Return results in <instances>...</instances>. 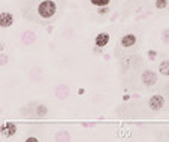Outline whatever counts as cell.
I'll return each instance as SVG.
<instances>
[{"instance_id": "6da1fadb", "label": "cell", "mask_w": 169, "mask_h": 142, "mask_svg": "<svg viewBox=\"0 0 169 142\" xmlns=\"http://www.w3.org/2000/svg\"><path fill=\"white\" fill-rule=\"evenodd\" d=\"M38 14H39V17L43 18V20H50L56 15V12H57V5H56V2L54 0H42L39 5H38Z\"/></svg>"}, {"instance_id": "7a4b0ae2", "label": "cell", "mask_w": 169, "mask_h": 142, "mask_svg": "<svg viewBox=\"0 0 169 142\" xmlns=\"http://www.w3.org/2000/svg\"><path fill=\"white\" fill-rule=\"evenodd\" d=\"M163 105H165V99L162 97L160 94H154V96H151V97L148 99V106H150V109H153V111L162 109Z\"/></svg>"}, {"instance_id": "3957f363", "label": "cell", "mask_w": 169, "mask_h": 142, "mask_svg": "<svg viewBox=\"0 0 169 142\" xmlns=\"http://www.w3.org/2000/svg\"><path fill=\"white\" fill-rule=\"evenodd\" d=\"M141 79H142V82L144 85H148V87H151L154 84L157 82V73H154L153 70H145L142 76H141Z\"/></svg>"}, {"instance_id": "277c9868", "label": "cell", "mask_w": 169, "mask_h": 142, "mask_svg": "<svg viewBox=\"0 0 169 142\" xmlns=\"http://www.w3.org/2000/svg\"><path fill=\"white\" fill-rule=\"evenodd\" d=\"M12 23H14L12 14H9V12H2V15H0V25H2L3 29H6L9 25H12Z\"/></svg>"}, {"instance_id": "5b68a950", "label": "cell", "mask_w": 169, "mask_h": 142, "mask_svg": "<svg viewBox=\"0 0 169 142\" xmlns=\"http://www.w3.org/2000/svg\"><path fill=\"white\" fill-rule=\"evenodd\" d=\"M135 43H136V36L133 33L126 34V36H123V39H121V45H123V47H126V48L133 47Z\"/></svg>"}, {"instance_id": "8992f818", "label": "cell", "mask_w": 169, "mask_h": 142, "mask_svg": "<svg viewBox=\"0 0 169 142\" xmlns=\"http://www.w3.org/2000/svg\"><path fill=\"white\" fill-rule=\"evenodd\" d=\"M108 42H109V33H106V32H102L96 36V45L97 47H105Z\"/></svg>"}, {"instance_id": "52a82bcc", "label": "cell", "mask_w": 169, "mask_h": 142, "mask_svg": "<svg viewBox=\"0 0 169 142\" xmlns=\"http://www.w3.org/2000/svg\"><path fill=\"white\" fill-rule=\"evenodd\" d=\"M15 132H17V127L14 123H6L5 126H2V133L5 136H12Z\"/></svg>"}, {"instance_id": "ba28073f", "label": "cell", "mask_w": 169, "mask_h": 142, "mask_svg": "<svg viewBox=\"0 0 169 142\" xmlns=\"http://www.w3.org/2000/svg\"><path fill=\"white\" fill-rule=\"evenodd\" d=\"M159 73L163 76H169V60H163L159 64Z\"/></svg>"}, {"instance_id": "9c48e42d", "label": "cell", "mask_w": 169, "mask_h": 142, "mask_svg": "<svg viewBox=\"0 0 169 142\" xmlns=\"http://www.w3.org/2000/svg\"><path fill=\"white\" fill-rule=\"evenodd\" d=\"M90 3L91 5H94V6H99V8H102V6H108L111 3V0H90Z\"/></svg>"}, {"instance_id": "30bf717a", "label": "cell", "mask_w": 169, "mask_h": 142, "mask_svg": "<svg viewBox=\"0 0 169 142\" xmlns=\"http://www.w3.org/2000/svg\"><path fill=\"white\" fill-rule=\"evenodd\" d=\"M168 6V0H156V8L157 9H165Z\"/></svg>"}, {"instance_id": "8fae6325", "label": "cell", "mask_w": 169, "mask_h": 142, "mask_svg": "<svg viewBox=\"0 0 169 142\" xmlns=\"http://www.w3.org/2000/svg\"><path fill=\"white\" fill-rule=\"evenodd\" d=\"M47 114V108L43 106V105H39L38 106V115H41V117H43Z\"/></svg>"}, {"instance_id": "7c38bea8", "label": "cell", "mask_w": 169, "mask_h": 142, "mask_svg": "<svg viewBox=\"0 0 169 142\" xmlns=\"http://www.w3.org/2000/svg\"><path fill=\"white\" fill-rule=\"evenodd\" d=\"M27 141H29V142H36V141H38V139H34V138H29Z\"/></svg>"}]
</instances>
